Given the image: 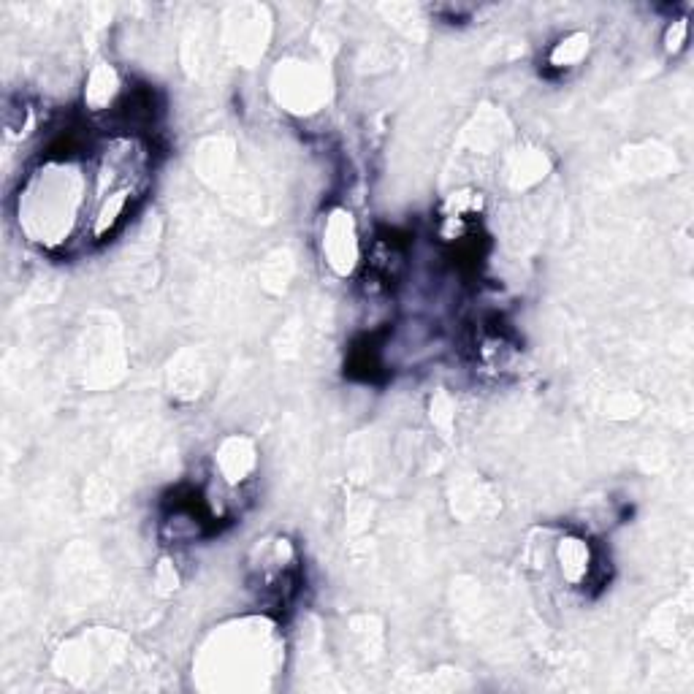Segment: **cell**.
<instances>
[{"label":"cell","mask_w":694,"mask_h":694,"mask_svg":"<svg viewBox=\"0 0 694 694\" xmlns=\"http://www.w3.org/2000/svg\"><path fill=\"white\" fill-rule=\"evenodd\" d=\"M586 47H589V38L586 36L564 38L562 44H556L551 57H548V68H556V71H567V68H573L575 63L583 57Z\"/></svg>","instance_id":"2"},{"label":"cell","mask_w":694,"mask_h":694,"mask_svg":"<svg viewBox=\"0 0 694 694\" xmlns=\"http://www.w3.org/2000/svg\"><path fill=\"white\" fill-rule=\"evenodd\" d=\"M559 562H562V573L573 586H586L597 578L600 570V554L594 551V545L583 537H567L559 545Z\"/></svg>","instance_id":"1"}]
</instances>
